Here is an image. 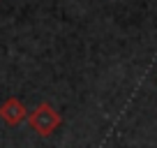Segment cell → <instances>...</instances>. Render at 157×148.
<instances>
[{
	"instance_id": "obj_1",
	"label": "cell",
	"mask_w": 157,
	"mask_h": 148,
	"mask_svg": "<svg viewBox=\"0 0 157 148\" xmlns=\"http://www.w3.org/2000/svg\"><path fill=\"white\" fill-rule=\"evenodd\" d=\"M30 127L42 137H49L51 132H56L60 127V114L51 104H39L30 114Z\"/></svg>"
},
{
	"instance_id": "obj_2",
	"label": "cell",
	"mask_w": 157,
	"mask_h": 148,
	"mask_svg": "<svg viewBox=\"0 0 157 148\" xmlns=\"http://www.w3.org/2000/svg\"><path fill=\"white\" fill-rule=\"evenodd\" d=\"M25 116H28V111H25L23 102L16 99V97H10L2 107H0V118L5 120L7 125H19Z\"/></svg>"
}]
</instances>
